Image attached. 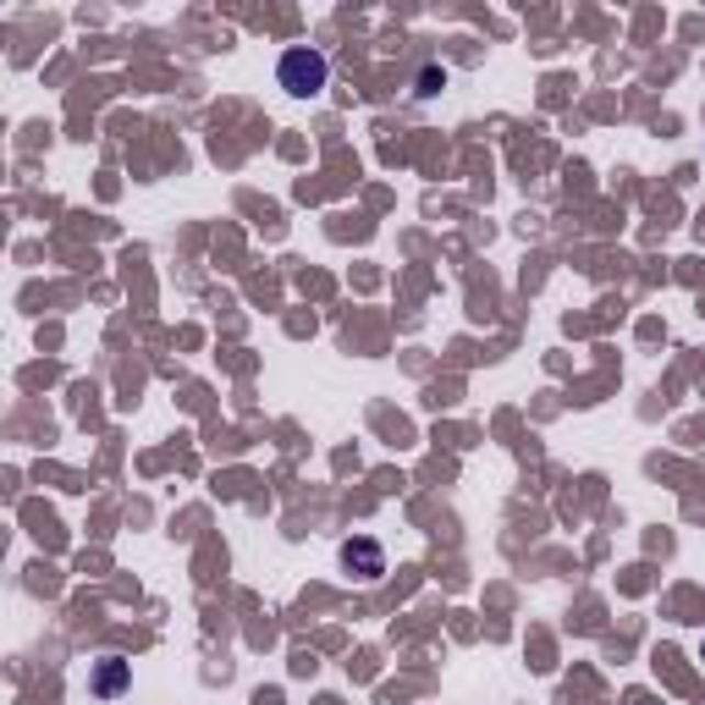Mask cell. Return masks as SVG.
Listing matches in <instances>:
<instances>
[{"mask_svg":"<svg viewBox=\"0 0 705 705\" xmlns=\"http://www.w3.org/2000/svg\"><path fill=\"white\" fill-rule=\"evenodd\" d=\"M441 83H447V72H441V67H425V78H419V94H436Z\"/></svg>","mask_w":705,"mask_h":705,"instance_id":"obj_4","label":"cell"},{"mask_svg":"<svg viewBox=\"0 0 705 705\" xmlns=\"http://www.w3.org/2000/svg\"><path fill=\"white\" fill-rule=\"evenodd\" d=\"M276 83H281L292 100H314V94L331 83V61H325V51H314V45H292V51L281 56V67H276Z\"/></svg>","mask_w":705,"mask_h":705,"instance_id":"obj_1","label":"cell"},{"mask_svg":"<svg viewBox=\"0 0 705 705\" xmlns=\"http://www.w3.org/2000/svg\"><path fill=\"white\" fill-rule=\"evenodd\" d=\"M122 683H127V661H122V656H105L89 689H94V694H122Z\"/></svg>","mask_w":705,"mask_h":705,"instance_id":"obj_3","label":"cell"},{"mask_svg":"<svg viewBox=\"0 0 705 705\" xmlns=\"http://www.w3.org/2000/svg\"><path fill=\"white\" fill-rule=\"evenodd\" d=\"M342 562L359 573V579H381V573H387V551H381L376 540H347V546H342Z\"/></svg>","mask_w":705,"mask_h":705,"instance_id":"obj_2","label":"cell"}]
</instances>
